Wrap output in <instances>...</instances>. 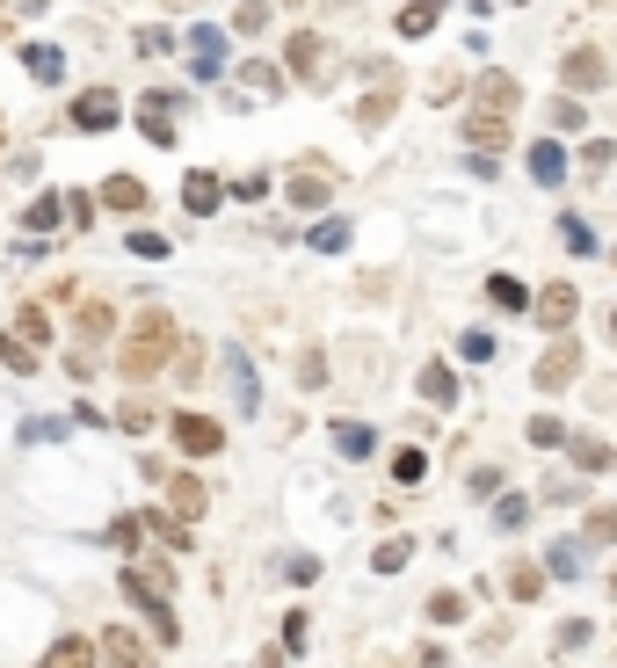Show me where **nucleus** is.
I'll use <instances>...</instances> for the list:
<instances>
[{"label": "nucleus", "mask_w": 617, "mask_h": 668, "mask_svg": "<svg viewBox=\"0 0 617 668\" xmlns=\"http://www.w3.org/2000/svg\"><path fill=\"white\" fill-rule=\"evenodd\" d=\"M335 451H342V457H370V451H378V437H370L364 422H342V429H335Z\"/></svg>", "instance_id": "nucleus-29"}, {"label": "nucleus", "mask_w": 617, "mask_h": 668, "mask_svg": "<svg viewBox=\"0 0 617 668\" xmlns=\"http://www.w3.org/2000/svg\"><path fill=\"white\" fill-rule=\"evenodd\" d=\"M610 596H617V581H610Z\"/></svg>", "instance_id": "nucleus-58"}, {"label": "nucleus", "mask_w": 617, "mask_h": 668, "mask_svg": "<svg viewBox=\"0 0 617 668\" xmlns=\"http://www.w3.org/2000/svg\"><path fill=\"white\" fill-rule=\"evenodd\" d=\"M436 22H443V0H407L400 15H392V30H400V36H429Z\"/></svg>", "instance_id": "nucleus-15"}, {"label": "nucleus", "mask_w": 617, "mask_h": 668, "mask_svg": "<svg viewBox=\"0 0 617 668\" xmlns=\"http://www.w3.org/2000/svg\"><path fill=\"white\" fill-rule=\"evenodd\" d=\"M36 668H102V647H95V639H80V633H66Z\"/></svg>", "instance_id": "nucleus-13"}, {"label": "nucleus", "mask_w": 617, "mask_h": 668, "mask_svg": "<svg viewBox=\"0 0 617 668\" xmlns=\"http://www.w3.org/2000/svg\"><path fill=\"white\" fill-rule=\"evenodd\" d=\"M530 443H538V451H552V443H566L560 414H530Z\"/></svg>", "instance_id": "nucleus-43"}, {"label": "nucleus", "mask_w": 617, "mask_h": 668, "mask_svg": "<svg viewBox=\"0 0 617 668\" xmlns=\"http://www.w3.org/2000/svg\"><path fill=\"white\" fill-rule=\"evenodd\" d=\"M218 204H226V182H218V175H204V168L182 175V212H190V218H212Z\"/></svg>", "instance_id": "nucleus-12"}, {"label": "nucleus", "mask_w": 617, "mask_h": 668, "mask_svg": "<svg viewBox=\"0 0 617 668\" xmlns=\"http://www.w3.org/2000/svg\"><path fill=\"white\" fill-rule=\"evenodd\" d=\"M560 80H566V88H603V52H566L560 58Z\"/></svg>", "instance_id": "nucleus-16"}, {"label": "nucleus", "mask_w": 617, "mask_h": 668, "mask_svg": "<svg viewBox=\"0 0 617 668\" xmlns=\"http://www.w3.org/2000/svg\"><path fill=\"white\" fill-rule=\"evenodd\" d=\"M465 494H479V502H487V494H501V473H494V465H479V473H465Z\"/></svg>", "instance_id": "nucleus-49"}, {"label": "nucleus", "mask_w": 617, "mask_h": 668, "mask_svg": "<svg viewBox=\"0 0 617 668\" xmlns=\"http://www.w3.org/2000/svg\"><path fill=\"white\" fill-rule=\"evenodd\" d=\"M232 30H240V36H262V30H269V0H240Z\"/></svg>", "instance_id": "nucleus-41"}, {"label": "nucleus", "mask_w": 617, "mask_h": 668, "mask_svg": "<svg viewBox=\"0 0 617 668\" xmlns=\"http://www.w3.org/2000/svg\"><path fill=\"white\" fill-rule=\"evenodd\" d=\"M465 611H473V603H465L458 589H436V596H429V617H436V625H458Z\"/></svg>", "instance_id": "nucleus-38"}, {"label": "nucleus", "mask_w": 617, "mask_h": 668, "mask_svg": "<svg viewBox=\"0 0 617 668\" xmlns=\"http://www.w3.org/2000/svg\"><path fill=\"white\" fill-rule=\"evenodd\" d=\"M458 356H473V364H494V334H487V327H473V334L458 342Z\"/></svg>", "instance_id": "nucleus-47"}, {"label": "nucleus", "mask_w": 617, "mask_h": 668, "mask_svg": "<svg viewBox=\"0 0 617 668\" xmlns=\"http://www.w3.org/2000/svg\"><path fill=\"white\" fill-rule=\"evenodd\" d=\"M610 334H617V320H610Z\"/></svg>", "instance_id": "nucleus-59"}, {"label": "nucleus", "mask_w": 617, "mask_h": 668, "mask_svg": "<svg viewBox=\"0 0 617 668\" xmlns=\"http://www.w3.org/2000/svg\"><path fill=\"white\" fill-rule=\"evenodd\" d=\"M58 218H66V204H58V196H36L30 212H22V233H36V247H44V233H52Z\"/></svg>", "instance_id": "nucleus-24"}, {"label": "nucleus", "mask_w": 617, "mask_h": 668, "mask_svg": "<svg viewBox=\"0 0 617 668\" xmlns=\"http://www.w3.org/2000/svg\"><path fill=\"white\" fill-rule=\"evenodd\" d=\"M313 247H320V255H342V247H349V218H320Z\"/></svg>", "instance_id": "nucleus-37"}, {"label": "nucleus", "mask_w": 617, "mask_h": 668, "mask_svg": "<svg viewBox=\"0 0 617 668\" xmlns=\"http://www.w3.org/2000/svg\"><path fill=\"white\" fill-rule=\"evenodd\" d=\"M102 204H109V212H145V182L139 175H109L102 182Z\"/></svg>", "instance_id": "nucleus-19"}, {"label": "nucleus", "mask_w": 617, "mask_h": 668, "mask_svg": "<svg viewBox=\"0 0 617 668\" xmlns=\"http://www.w3.org/2000/svg\"><path fill=\"white\" fill-rule=\"evenodd\" d=\"M66 218H73V226H88V218H95V196L73 190V196H66Z\"/></svg>", "instance_id": "nucleus-55"}, {"label": "nucleus", "mask_w": 617, "mask_h": 668, "mask_svg": "<svg viewBox=\"0 0 617 668\" xmlns=\"http://www.w3.org/2000/svg\"><path fill=\"white\" fill-rule=\"evenodd\" d=\"M610 160H617V146H610V139H596V146H588V153H582V168H588V175H603Z\"/></svg>", "instance_id": "nucleus-51"}, {"label": "nucleus", "mask_w": 617, "mask_h": 668, "mask_svg": "<svg viewBox=\"0 0 617 668\" xmlns=\"http://www.w3.org/2000/svg\"><path fill=\"white\" fill-rule=\"evenodd\" d=\"M167 356H182L175 349V320L160 313V305H145L139 320H131V334H123V378H131V386H145V378H160V370H167Z\"/></svg>", "instance_id": "nucleus-1"}, {"label": "nucleus", "mask_w": 617, "mask_h": 668, "mask_svg": "<svg viewBox=\"0 0 617 668\" xmlns=\"http://www.w3.org/2000/svg\"><path fill=\"white\" fill-rule=\"evenodd\" d=\"M0 364L15 370V378H30V370H36V342H22V334L8 327V334H0Z\"/></svg>", "instance_id": "nucleus-25"}, {"label": "nucleus", "mask_w": 617, "mask_h": 668, "mask_svg": "<svg viewBox=\"0 0 617 668\" xmlns=\"http://www.w3.org/2000/svg\"><path fill=\"white\" fill-rule=\"evenodd\" d=\"M509 596H516V603H538V596H545V567L516 560V567H509Z\"/></svg>", "instance_id": "nucleus-26"}, {"label": "nucleus", "mask_w": 617, "mask_h": 668, "mask_svg": "<svg viewBox=\"0 0 617 668\" xmlns=\"http://www.w3.org/2000/svg\"><path fill=\"white\" fill-rule=\"evenodd\" d=\"M182 44H190V58H196L190 66L196 80H218V73H226V30H218V22H196Z\"/></svg>", "instance_id": "nucleus-6"}, {"label": "nucleus", "mask_w": 617, "mask_h": 668, "mask_svg": "<svg viewBox=\"0 0 617 668\" xmlns=\"http://www.w3.org/2000/svg\"><path fill=\"white\" fill-rule=\"evenodd\" d=\"M552 123H560V131H582V103H552Z\"/></svg>", "instance_id": "nucleus-56"}, {"label": "nucleus", "mask_w": 617, "mask_h": 668, "mask_svg": "<svg viewBox=\"0 0 617 668\" xmlns=\"http://www.w3.org/2000/svg\"><path fill=\"white\" fill-rule=\"evenodd\" d=\"M283 574H291V581H320V560H313V552H291V560H283Z\"/></svg>", "instance_id": "nucleus-53"}, {"label": "nucleus", "mask_w": 617, "mask_h": 668, "mask_svg": "<svg viewBox=\"0 0 617 668\" xmlns=\"http://www.w3.org/2000/svg\"><path fill=\"white\" fill-rule=\"evenodd\" d=\"M175 443H182L190 457H218V451H226V429H218L212 414H196V407H182V414H175Z\"/></svg>", "instance_id": "nucleus-3"}, {"label": "nucleus", "mask_w": 617, "mask_h": 668, "mask_svg": "<svg viewBox=\"0 0 617 668\" xmlns=\"http://www.w3.org/2000/svg\"><path fill=\"white\" fill-rule=\"evenodd\" d=\"M305 633H313V617H305V611H291V617H283V647H291V654L305 647Z\"/></svg>", "instance_id": "nucleus-50"}, {"label": "nucleus", "mask_w": 617, "mask_h": 668, "mask_svg": "<svg viewBox=\"0 0 617 668\" xmlns=\"http://www.w3.org/2000/svg\"><path fill=\"white\" fill-rule=\"evenodd\" d=\"M530 175H538V182H545V190H560V175H566V153H560V146H552V139H538V146H530Z\"/></svg>", "instance_id": "nucleus-18"}, {"label": "nucleus", "mask_w": 617, "mask_h": 668, "mask_svg": "<svg viewBox=\"0 0 617 668\" xmlns=\"http://www.w3.org/2000/svg\"><path fill=\"white\" fill-rule=\"evenodd\" d=\"M15 334L44 349V342H52V320H44V305H22V313H15Z\"/></svg>", "instance_id": "nucleus-35"}, {"label": "nucleus", "mask_w": 617, "mask_h": 668, "mask_svg": "<svg viewBox=\"0 0 617 668\" xmlns=\"http://www.w3.org/2000/svg\"><path fill=\"white\" fill-rule=\"evenodd\" d=\"M145 617H153V639H160V647H175V639H182V625H175V611H167V603H153Z\"/></svg>", "instance_id": "nucleus-45"}, {"label": "nucleus", "mask_w": 617, "mask_h": 668, "mask_svg": "<svg viewBox=\"0 0 617 668\" xmlns=\"http://www.w3.org/2000/svg\"><path fill=\"white\" fill-rule=\"evenodd\" d=\"M516 95H523V88H516L509 73L494 66V73H479V88H473V109H479V117H509V109H516Z\"/></svg>", "instance_id": "nucleus-11"}, {"label": "nucleus", "mask_w": 617, "mask_h": 668, "mask_svg": "<svg viewBox=\"0 0 617 668\" xmlns=\"http://www.w3.org/2000/svg\"><path fill=\"white\" fill-rule=\"evenodd\" d=\"M392 480H400V487H422V480H429V457L422 451H400V457H392Z\"/></svg>", "instance_id": "nucleus-40"}, {"label": "nucleus", "mask_w": 617, "mask_h": 668, "mask_svg": "<svg viewBox=\"0 0 617 668\" xmlns=\"http://www.w3.org/2000/svg\"><path fill=\"white\" fill-rule=\"evenodd\" d=\"M139 131H145L153 146H175V139H182L175 123H167V109H160V103H145V109H139Z\"/></svg>", "instance_id": "nucleus-32"}, {"label": "nucleus", "mask_w": 617, "mask_h": 668, "mask_svg": "<svg viewBox=\"0 0 617 668\" xmlns=\"http://www.w3.org/2000/svg\"><path fill=\"white\" fill-rule=\"evenodd\" d=\"M283 66L299 73V80H327V36H320V30H291V44H283Z\"/></svg>", "instance_id": "nucleus-7"}, {"label": "nucleus", "mask_w": 617, "mask_h": 668, "mask_svg": "<svg viewBox=\"0 0 617 668\" xmlns=\"http://www.w3.org/2000/svg\"><path fill=\"white\" fill-rule=\"evenodd\" d=\"M117 88H88V95H73V131H109L117 123Z\"/></svg>", "instance_id": "nucleus-10"}, {"label": "nucleus", "mask_w": 617, "mask_h": 668, "mask_svg": "<svg viewBox=\"0 0 617 668\" xmlns=\"http://www.w3.org/2000/svg\"><path fill=\"white\" fill-rule=\"evenodd\" d=\"M139 530H145L139 516H117V524H109L102 538H109V546H117V552H139Z\"/></svg>", "instance_id": "nucleus-42"}, {"label": "nucleus", "mask_w": 617, "mask_h": 668, "mask_svg": "<svg viewBox=\"0 0 617 668\" xmlns=\"http://www.w3.org/2000/svg\"><path fill=\"white\" fill-rule=\"evenodd\" d=\"M530 378H538V392L574 386V378H582V349H574V342H552V349L538 356V370H530Z\"/></svg>", "instance_id": "nucleus-8"}, {"label": "nucleus", "mask_w": 617, "mask_h": 668, "mask_svg": "<svg viewBox=\"0 0 617 668\" xmlns=\"http://www.w3.org/2000/svg\"><path fill=\"white\" fill-rule=\"evenodd\" d=\"M204 509H212V487L196 473H167V516H175V524H196Z\"/></svg>", "instance_id": "nucleus-9"}, {"label": "nucleus", "mask_w": 617, "mask_h": 668, "mask_svg": "<svg viewBox=\"0 0 617 668\" xmlns=\"http://www.w3.org/2000/svg\"><path fill=\"white\" fill-rule=\"evenodd\" d=\"M283 196H291L299 212H320V204L335 196V168H320V160H305V168H291V182H283Z\"/></svg>", "instance_id": "nucleus-4"}, {"label": "nucleus", "mask_w": 617, "mask_h": 668, "mask_svg": "<svg viewBox=\"0 0 617 668\" xmlns=\"http://www.w3.org/2000/svg\"><path fill=\"white\" fill-rule=\"evenodd\" d=\"M530 524V494H501L494 502V530H523Z\"/></svg>", "instance_id": "nucleus-30"}, {"label": "nucleus", "mask_w": 617, "mask_h": 668, "mask_svg": "<svg viewBox=\"0 0 617 668\" xmlns=\"http://www.w3.org/2000/svg\"><path fill=\"white\" fill-rule=\"evenodd\" d=\"M588 538H596V546H617V509H588Z\"/></svg>", "instance_id": "nucleus-48"}, {"label": "nucleus", "mask_w": 617, "mask_h": 668, "mask_svg": "<svg viewBox=\"0 0 617 668\" xmlns=\"http://www.w3.org/2000/svg\"><path fill=\"white\" fill-rule=\"evenodd\" d=\"M22 66H30V80H44V88H52L58 73H66V52H58V44H30V52H22Z\"/></svg>", "instance_id": "nucleus-21"}, {"label": "nucleus", "mask_w": 617, "mask_h": 668, "mask_svg": "<svg viewBox=\"0 0 617 668\" xmlns=\"http://www.w3.org/2000/svg\"><path fill=\"white\" fill-rule=\"evenodd\" d=\"M95 647H102V668H153V654H145V639L131 625H102Z\"/></svg>", "instance_id": "nucleus-5"}, {"label": "nucleus", "mask_w": 617, "mask_h": 668, "mask_svg": "<svg viewBox=\"0 0 617 668\" xmlns=\"http://www.w3.org/2000/svg\"><path fill=\"white\" fill-rule=\"evenodd\" d=\"M392 103H400V95L392 88H378V95H364V103H356V123H364V131H378V123L392 117Z\"/></svg>", "instance_id": "nucleus-34"}, {"label": "nucleus", "mask_w": 617, "mask_h": 668, "mask_svg": "<svg viewBox=\"0 0 617 668\" xmlns=\"http://www.w3.org/2000/svg\"><path fill=\"white\" fill-rule=\"evenodd\" d=\"M240 80H247L255 95H283V73L269 66V58H247V66H240Z\"/></svg>", "instance_id": "nucleus-31"}, {"label": "nucleus", "mask_w": 617, "mask_h": 668, "mask_svg": "<svg viewBox=\"0 0 617 668\" xmlns=\"http://www.w3.org/2000/svg\"><path fill=\"white\" fill-rule=\"evenodd\" d=\"M117 429H123V437H145V429H153V407H145V400H123L117 407Z\"/></svg>", "instance_id": "nucleus-39"}, {"label": "nucleus", "mask_w": 617, "mask_h": 668, "mask_svg": "<svg viewBox=\"0 0 617 668\" xmlns=\"http://www.w3.org/2000/svg\"><path fill=\"white\" fill-rule=\"evenodd\" d=\"M232 400H240V414L262 407V386H255V364H247V356H232Z\"/></svg>", "instance_id": "nucleus-28"}, {"label": "nucleus", "mask_w": 617, "mask_h": 668, "mask_svg": "<svg viewBox=\"0 0 617 668\" xmlns=\"http://www.w3.org/2000/svg\"><path fill=\"white\" fill-rule=\"evenodd\" d=\"M422 400H429V407H451V400H458V378H451V364H429V370H422Z\"/></svg>", "instance_id": "nucleus-27"}, {"label": "nucleus", "mask_w": 617, "mask_h": 668, "mask_svg": "<svg viewBox=\"0 0 617 668\" xmlns=\"http://www.w3.org/2000/svg\"><path fill=\"white\" fill-rule=\"evenodd\" d=\"M574 313H582V291H574V283H545L538 305H530V320H538L545 334H566V327H574Z\"/></svg>", "instance_id": "nucleus-2"}, {"label": "nucleus", "mask_w": 617, "mask_h": 668, "mask_svg": "<svg viewBox=\"0 0 617 668\" xmlns=\"http://www.w3.org/2000/svg\"><path fill=\"white\" fill-rule=\"evenodd\" d=\"M123 247H131V255H145V262H160V255H167V240H160L153 226H139V233H131V240H123Z\"/></svg>", "instance_id": "nucleus-46"}, {"label": "nucleus", "mask_w": 617, "mask_h": 668, "mask_svg": "<svg viewBox=\"0 0 617 668\" xmlns=\"http://www.w3.org/2000/svg\"><path fill=\"white\" fill-rule=\"evenodd\" d=\"M566 457H574L582 473H610V465H617V451L603 437H566Z\"/></svg>", "instance_id": "nucleus-17"}, {"label": "nucleus", "mask_w": 617, "mask_h": 668, "mask_svg": "<svg viewBox=\"0 0 617 668\" xmlns=\"http://www.w3.org/2000/svg\"><path fill=\"white\" fill-rule=\"evenodd\" d=\"M407 560H414V546H407V538H386V546L370 552V574H400Z\"/></svg>", "instance_id": "nucleus-33"}, {"label": "nucleus", "mask_w": 617, "mask_h": 668, "mask_svg": "<svg viewBox=\"0 0 617 668\" xmlns=\"http://www.w3.org/2000/svg\"><path fill=\"white\" fill-rule=\"evenodd\" d=\"M255 668H283V654H262V661H255Z\"/></svg>", "instance_id": "nucleus-57"}, {"label": "nucleus", "mask_w": 617, "mask_h": 668, "mask_svg": "<svg viewBox=\"0 0 617 668\" xmlns=\"http://www.w3.org/2000/svg\"><path fill=\"white\" fill-rule=\"evenodd\" d=\"M232 196H240V204H262V196H269V175H240V182H232Z\"/></svg>", "instance_id": "nucleus-52"}, {"label": "nucleus", "mask_w": 617, "mask_h": 668, "mask_svg": "<svg viewBox=\"0 0 617 668\" xmlns=\"http://www.w3.org/2000/svg\"><path fill=\"white\" fill-rule=\"evenodd\" d=\"M582 567H588V552L574 546V538H560V546L545 552V574H560V581H582Z\"/></svg>", "instance_id": "nucleus-23"}, {"label": "nucleus", "mask_w": 617, "mask_h": 668, "mask_svg": "<svg viewBox=\"0 0 617 668\" xmlns=\"http://www.w3.org/2000/svg\"><path fill=\"white\" fill-rule=\"evenodd\" d=\"M588 639H596V625H588V617H566V625H560V654H582Z\"/></svg>", "instance_id": "nucleus-44"}, {"label": "nucleus", "mask_w": 617, "mask_h": 668, "mask_svg": "<svg viewBox=\"0 0 617 668\" xmlns=\"http://www.w3.org/2000/svg\"><path fill=\"white\" fill-rule=\"evenodd\" d=\"M139 52L153 58V52H175V30H139Z\"/></svg>", "instance_id": "nucleus-54"}, {"label": "nucleus", "mask_w": 617, "mask_h": 668, "mask_svg": "<svg viewBox=\"0 0 617 668\" xmlns=\"http://www.w3.org/2000/svg\"><path fill=\"white\" fill-rule=\"evenodd\" d=\"M109 327H117V313H109L102 299H88V305H80V313H73V334H80V342H88V349H95V342H102Z\"/></svg>", "instance_id": "nucleus-20"}, {"label": "nucleus", "mask_w": 617, "mask_h": 668, "mask_svg": "<svg viewBox=\"0 0 617 668\" xmlns=\"http://www.w3.org/2000/svg\"><path fill=\"white\" fill-rule=\"evenodd\" d=\"M560 240H566V255H596V233H588V218H574V212L560 218Z\"/></svg>", "instance_id": "nucleus-36"}, {"label": "nucleus", "mask_w": 617, "mask_h": 668, "mask_svg": "<svg viewBox=\"0 0 617 668\" xmlns=\"http://www.w3.org/2000/svg\"><path fill=\"white\" fill-rule=\"evenodd\" d=\"M465 146H473V153H501V146H509V117H465Z\"/></svg>", "instance_id": "nucleus-14"}, {"label": "nucleus", "mask_w": 617, "mask_h": 668, "mask_svg": "<svg viewBox=\"0 0 617 668\" xmlns=\"http://www.w3.org/2000/svg\"><path fill=\"white\" fill-rule=\"evenodd\" d=\"M487 305H501V313H530L538 299H530L516 277H487Z\"/></svg>", "instance_id": "nucleus-22"}]
</instances>
